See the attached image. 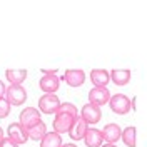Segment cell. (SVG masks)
I'll return each mask as SVG.
<instances>
[{
	"label": "cell",
	"mask_w": 147,
	"mask_h": 147,
	"mask_svg": "<svg viewBox=\"0 0 147 147\" xmlns=\"http://www.w3.org/2000/svg\"><path fill=\"white\" fill-rule=\"evenodd\" d=\"M79 112H77V107L70 104V102H65V104H60L59 109L55 112V119H54V132L57 134H69V130L72 127L74 120L77 119Z\"/></svg>",
	"instance_id": "1"
},
{
	"label": "cell",
	"mask_w": 147,
	"mask_h": 147,
	"mask_svg": "<svg viewBox=\"0 0 147 147\" xmlns=\"http://www.w3.org/2000/svg\"><path fill=\"white\" fill-rule=\"evenodd\" d=\"M5 100L9 102V105H22L27 99V92L22 85H10L5 89Z\"/></svg>",
	"instance_id": "2"
},
{
	"label": "cell",
	"mask_w": 147,
	"mask_h": 147,
	"mask_svg": "<svg viewBox=\"0 0 147 147\" xmlns=\"http://www.w3.org/2000/svg\"><path fill=\"white\" fill-rule=\"evenodd\" d=\"M38 122H42V119H40V112L37 109L27 107V109H24L20 112V122H18V124L25 129V130H28L30 127L37 125Z\"/></svg>",
	"instance_id": "3"
},
{
	"label": "cell",
	"mask_w": 147,
	"mask_h": 147,
	"mask_svg": "<svg viewBox=\"0 0 147 147\" xmlns=\"http://www.w3.org/2000/svg\"><path fill=\"white\" fill-rule=\"evenodd\" d=\"M107 104H109V107H110V110H112V112L120 114V115L127 114L129 110H130V100H129L127 95H122V94L112 95Z\"/></svg>",
	"instance_id": "4"
},
{
	"label": "cell",
	"mask_w": 147,
	"mask_h": 147,
	"mask_svg": "<svg viewBox=\"0 0 147 147\" xmlns=\"http://www.w3.org/2000/svg\"><path fill=\"white\" fill-rule=\"evenodd\" d=\"M110 99V92L107 87H94L90 92H89V102L90 105H95V107H100V105H105Z\"/></svg>",
	"instance_id": "5"
},
{
	"label": "cell",
	"mask_w": 147,
	"mask_h": 147,
	"mask_svg": "<svg viewBox=\"0 0 147 147\" xmlns=\"http://www.w3.org/2000/svg\"><path fill=\"white\" fill-rule=\"evenodd\" d=\"M60 105V100L55 94H45L38 99V109L44 114H55Z\"/></svg>",
	"instance_id": "6"
},
{
	"label": "cell",
	"mask_w": 147,
	"mask_h": 147,
	"mask_svg": "<svg viewBox=\"0 0 147 147\" xmlns=\"http://www.w3.org/2000/svg\"><path fill=\"white\" fill-rule=\"evenodd\" d=\"M7 134H9V139L13 140L17 146L20 144H25L27 142V130L22 127L20 124H10L9 129H7Z\"/></svg>",
	"instance_id": "7"
},
{
	"label": "cell",
	"mask_w": 147,
	"mask_h": 147,
	"mask_svg": "<svg viewBox=\"0 0 147 147\" xmlns=\"http://www.w3.org/2000/svg\"><path fill=\"white\" fill-rule=\"evenodd\" d=\"M87 129H89V124H87L82 117L77 115V119L74 120L72 127H70V130H69V136H70L72 140H80V139H84Z\"/></svg>",
	"instance_id": "8"
},
{
	"label": "cell",
	"mask_w": 147,
	"mask_h": 147,
	"mask_svg": "<svg viewBox=\"0 0 147 147\" xmlns=\"http://www.w3.org/2000/svg\"><path fill=\"white\" fill-rule=\"evenodd\" d=\"M40 89L47 94H54L57 92L59 89V85H60V79L55 75V74H47V75H42V79H40Z\"/></svg>",
	"instance_id": "9"
},
{
	"label": "cell",
	"mask_w": 147,
	"mask_h": 147,
	"mask_svg": "<svg viewBox=\"0 0 147 147\" xmlns=\"http://www.w3.org/2000/svg\"><path fill=\"white\" fill-rule=\"evenodd\" d=\"M100 132H102V140H105V144H115L120 139V134H122V130L117 124H107Z\"/></svg>",
	"instance_id": "10"
},
{
	"label": "cell",
	"mask_w": 147,
	"mask_h": 147,
	"mask_svg": "<svg viewBox=\"0 0 147 147\" xmlns=\"http://www.w3.org/2000/svg\"><path fill=\"white\" fill-rule=\"evenodd\" d=\"M80 117H82L87 124H97L102 117V112H100V107H95V105H90V104H87V105H84L82 107V114H80Z\"/></svg>",
	"instance_id": "11"
},
{
	"label": "cell",
	"mask_w": 147,
	"mask_h": 147,
	"mask_svg": "<svg viewBox=\"0 0 147 147\" xmlns=\"http://www.w3.org/2000/svg\"><path fill=\"white\" fill-rule=\"evenodd\" d=\"M64 80L70 87H80L85 82V74H84V70H79V69H70L64 74Z\"/></svg>",
	"instance_id": "12"
},
{
	"label": "cell",
	"mask_w": 147,
	"mask_h": 147,
	"mask_svg": "<svg viewBox=\"0 0 147 147\" xmlns=\"http://www.w3.org/2000/svg\"><path fill=\"white\" fill-rule=\"evenodd\" d=\"M84 140H85V146L87 147H100L102 146V132L99 129H87L85 136H84Z\"/></svg>",
	"instance_id": "13"
},
{
	"label": "cell",
	"mask_w": 147,
	"mask_h": 147,
	"mask_svg": "<svg viewBox=\"0 0 147 147\" xmlns=\"http://www.w3.org/2000/svg\"><path fill=\"white\" fill-rule=\"evenodd\" d=\"M90 80L94 84V87H105L110 80L109 72L104 69H94L90 72Z\"/></svg>",
	"instance_id": "14"
},
{
	"label": "cell",
	"mask_w": 147,
	"mask_h": 147,
	"mask_svg": "<svg viewBox=\"0 0 147 147\" xmlns=\"http://www.w3.org/2000/svg\"><path fill=\"white\" fill-rule=\"evenodd\" d=\"M109 77L115 85H127L130 80V70L129 69H114Z\"/></svg>",
	"instance_id": "15"
},
{
	"label": "cell",
	"mask_w": 147,
	"mask_h": 147,
	"mask_svg": "<svg viewBox=\"0 0 147 147\" xmlns=\"http://www.w3.org/2000/svg\"><path fill=\"white\" fill-rule=\"evenodd\" d=\"M5 77L9 79L10 85H20L27 79V70L25 69H9L5 72Z\"/></svg>",
	"instance_id": "16"
},
{
	"label": "cell",
	"mask_w": 147,
	"mask_h": 147,
	"mask_svg": "<svg viewBox=\"0 0 147 147\" xmlns=\"http://www.w3.org/2000/svg\"><path fill=\"white\" fill-rule=\"evenodd\" d=\"M62 146V137L57 132H47L44 139L40 140V147H60Z\"/></svg>",
	"instance_id": "17"
},
{
	"label": "cell",
	"mask_w": 147,
	"mask_h": 147,
	"mask_svg": "<svg viewBox=\"0 0 147 147\" xmlns=\"http://www.w3.org/2000/svg\"><path fill=\"white\" fill-rule=\"evenodd\" d=\"M45 134H47V125L44 122H38L37 125H34L27 130V137H30L32 140H42Z\"/></svg>",
	"instance_id": "18"
},
{
	"label": "cell",
	"mask_w": 147,
	"mask_h": 147,
	"mask_svg": "<svg viewBox=\"0 0 147 147\" xmlns=\"http://www.w3.org/2000/svg\"><path fill=\"white\" fill-rule=\"evenodd\" d=\"M136 127H127L122 130V134H120V137L124 140V144L129 147H134L136 146Z\"/></svg>",
	"instance_id": "19"
},
{
	"label": "cell",
	"mask_w": 147,
	"mask_h": 147,
	"mask_svg": "<svg viewBox=\"0 0 147 147\" xmlns=\"http://www.w3.org/2000/svg\"><path fill=\"white\" fill-rule=\"evenodd\" d=\"M9 114H10V105H9V102L5 100V99H0V119L7 117Z\"/></svg>",
	"instance_id": "20"
},
{
	"label": "cell",
	"mask_w": 147,
	"mask_h": 147,
	"mask_svg": "<svg viewBox=\"0 0 147 147\" xmlns=\"http://www.w3.org/2000/svg\"><path fill=\"white\" fill-rule=\"evenodd\" d=\"M0 147H18V146L13 140H10V139L7 137V139H2V140H0Z\"/></svg>",
	"instance_id": "21"
},
{
	"label": "cell",
	"mask_w": 147,
	"mask_h": 147,
	"mask_svg": "<svg viewBox=\"0 0 147 147\" xmlns=\"http://www.w3.org/2000/svg\"><path fill=\"white\" fill-rule=\"evenodd\" d=\"M57 72V67H52V69H42V74L47 75V74H55Z\"/></svg>",
	"instance_id": "22"
},
{
	"label": "cell",
	"mask_w": 147,
	"mask_h": 147,
	"mask_svg": "<svg viewBox=\"0 0 147 147\" xmlns=\"http://www.w3.org/2000/svg\"><path fill=\"white\" fill-rule=\"evenodd\" d=\"M5 89H7V87H5L3 82L0 80V99H3V95H5Z\"/></svg>",
	"instance_id": "23"
},
{
	"label": "cell",
	"mask_w": 147,
	"mask_h": 147,
	"mask_svg": "<svg viewBox=\"0 0 147 147\" xmlns=\"http://www.w3.org/2000/svg\"><path fill=\"white\" fill-rule=\"evenodd\" d=\"M60 147H77V146H74V144H62Z\"/></svg>",
	"instance_id": "24"
},
{
	"label": "cell",
	"mask_w": 147,
	"mask_h": 147,
	"mask_svg": "<svg viewBox=\"0 0 147 147\" xmlns=\"http://www.w3.org/2000/svg\"><path fill=\"white\" fill-rule=\"evenodd\" d=\"M100 147H117V146H114V144H105V146H100Z\"/></svg>",
	"instance_id": "25"
},
{
	"label": "cell",
	"mask_w": 147,
	"mask_h": 147,
	"mask_svg": "<svg viewBox=\"0 0 147 147\" xmlns=\"http://www.w3.org/2000/svg\"><path fill=\"white\" fill-rule=\"evenodd\" d=\"M3 139V130H2V127H0V140Z\"/></svg>",
	"instance_id": "26"
}]
</instances>
